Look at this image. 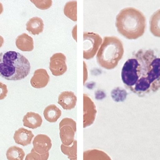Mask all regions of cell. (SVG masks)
Returning <instances> with one entry per match:
<instances>
[{
  "mask_svg": "<svg viewBox=\"0 0 160 160\" xmlns=\"http://www.w3.org/2000/svg\"><path fill=\"white\" fill-rule=\"evenodd\" d=\"M121 79L126 88L138 97L152 95L160 89V52L141 49L124 63Z\"/></svg>",
  "mask_w": 160,
  "mask_h": 160,
  "instance_id": "obj_1",
  "label": "cell"
},
{
  "mask_svg": "<svg viewBox=\"0 0 160 160\" xmlns=\"http://www.w3.org/2000/svg\"><path fill=\"white\" fill-rule=\"evenodd\" d=\"M115 25L118 32L125 38L135 40L144 34L146 19L144 14L138 9L126 8L117 16Z\"/></svg>",
  "mask_w": 160,
  "mask_h": 160,
  "instance_id": "obj_2",
  "label": "cell"
},
{
  "mask_svg": "<svg viewBox=\"0 0 160 160\" xmlns=\"http://www.w3.org/2000/svg\"><path fill=\"white\" fill-rule=\"evenodd\" d=\"M28 59L17 52L0 53V77L8 81H19L27 77L31 71Z\"/></svg>",
  "mask_w": 160,
  "mask_h": 160,
  "instance_id": "obj_3",
  "label": "cell"
},
{
  "mask_svg": "<svg viewBox=\"0 0 160 160\" xmlns=\"http://www.w3.org/2000/svg\"><path fill=\"white\" fill-rule=\"evenodd\" d=\"M124 53V46L119 38L115 36L105 37L97 53V62L104 69H114Z\"/></svg>",
  "mask_w": 160,
  "mask_h": 160,
  "instance_id": "obj_4",
  "label": "cell"
},
{
  "mask_svg": "<svg viewBox=\"0 0 160 160\" xmlns=\"http://www.w3.org/2000/svg\"><path fill=\"white\" fill-rule=\"evenodd\" d=\"M102 42L99 35L91 32L83 33V58L89 60L95 57Z\"/></svg>",
  "mask_w": 160,
  "mask_h": 160,
  "instance_id": "obj_5",
  "label": "cell"
},
{
  "mask_svg": "<svg viewBox=\"0 0 160 160\" xmlns=\"http://www.w3.org/2000/svg\"><path fill=\"white\" fill-rule=\"evenodd\" d=\"M60 137L62 143L70 146L75 141V133L77 132V123L69 118H63L59 124Z\"/></svg>",
  "mask_w": 160,
  "mask_h": 160,
  "instance_id": "obj_6",
  "label": "cell"
},
{
  "mask_svg": "<svg viewBox=\"0 0 160 160\" xmlns=\"http://www.w3.org/2000/svg\"><path fill=\"white\" fill-rule=\"evenodd\" d=\"M65 55L62 52L54 53L50 59L49 69L52 74L55 77L64 75L67 71Z\"/></svg>",
  "mask_w": 160,
  "mask_h": 160,
  "instance_id": "obj_7",
  "label": "cell"
},
{
  "mask_svg": "<svg viewBox=\"0 0 160 160\" xmlns=\"http://www.w3.org/2000/svg\"><path fill=\"white\" fill-rule=\"evenodd\" d=\"M97 108L94 102L86 94H83V128L91 126L96 119Z\"/></svg>",
  "mask_w": 160,
  "mask_h": 160,
  "instance_id": "obj_8",
  "label": "cell"
},
{
  "mask_svg": "<svg viewBox=\"0 0 160 160\" xmlns=\"http://www.w3.org/2000/svg\"><path fill=\"white\" fill-rule=\"evenodd\" d=\"M33 149L39 155L49 152L52 147V141L49 137L45 134L37 135L32 142Z\"/></svg>",
  "mask_w": 160,
  "mask_h": 160,
  "instance_id": "obj_9",
  "label": "cell"
},
{
  "mask_svg": "<svg viewBox=\"0 0 160 160\" xmlns=\"http://www.w3.org/2000/svg\"><path fill=\"white\" fill-rule=\"evenodd\" d=\"M50 78L47 70L44 68L37 69L30 81L31 85L34 88H42L46 87Z\"/></svg>",
  "mask_w": 160,
  "mask_h": 160,
  "instance_id": "obj_10",
  "label": "cell"
},
{
  "mask_svg": "<svg viewBox=\"0 0 160 160\" xmlns=\"http://www.w3.org/2000/svg\"><path fill=\"white\" fill-rule=\"evenodd\" d=\"M77 102V96L72 91H63L58 97V104L65 110L74 109L76 107Z\"/></svg>",
  "mask_w": 160,
  "mask_h": 160,
  "instance_id": "obj_11",
  "label": "cell"
},
{
  "mask_svg": "<svg viewBox=\"0 0 160 160\" xmlns=\"http://www.w3.org/2000/svg\"><path fill=\"white\" fill-rule=\"evenodd\" d=\"M34 135L31 131L24 128H20L14 133V141L16 143L22 146H27L31 144Z\"/></svg>",
  "mask_w": 160,
  "mask_h": 160,
  "instance_id": "obj_12",
  "label": "cell"
},
{
  "mask_svg": "<svg viewBox=\"0 0 160 160\" xmlns=\"http://www.w3.org/2000/svg\"><path fill=\"white\" fill-rule=\"evenodd\" d=\"M16 45L22 52H32L34 49V41L32 37L25 33L22 34L16 39Z\"/></svg>",
  "mask_w": 160,
  "mask_h": 160,
  "instance_id": "obj_13",
  "label": "cell"
},
{
  "mask_svg": "<svg viewBox=\"0 0 160 160\" xmlns=\"http://www.w3.org/2000/svg\"><path fill=\"white\" fill-rule=\"evenodd\" d=\"M22 122L24 127L34 129L41 127L43 119L39 114L30 112L24 116Z\"/></svg>",
  "mask_w": 160,
  "mask_h": 160,
  "instance_id": "obj_14",
  "label": "cell"
},
{
  "mask_svg": "<svg viewBox=\"0 0 160 160\" xmlns=\"http://www.w3.org/2000/svg\"><path fill=\"white\" fill-rule=\"evenodd\" d=\"M26 30L33 35H38L43 32L44 28L43 20L38 17L30 19L26 24Z\"/></svg>",
  "mask_w": 160,
  "mask_h": 160,
  "instance_id": "obj_15",
  "label": "cell"
},
{
  "mask_svg": "<svg viewBox=\"0 0 160 160\" xmlns=\"http://www.w3.org/2000/svg\"><path fill=\"white\" fill-rule=\"evenodd\" d=\"M45 119L50 123H55L60 118L62 112L55 104H52L46 107L43 112Z\"/></svg>",
  "mask_w": 160,
  "mask_h": 160,
  "instance_id": "obj_16",
  "label": "cell"
},
{
  "mask_svg": "<svg viewBox=\"0 0 160 160\" xmlns=\"http://www.w3.org/2000/svg\"><path fill=\"white\" fill-rule=\"evenodd\" d=\"M83 160H112L104 151L97 149H89L83 152Z\"/></svg>",
  "mask_w": 160,
  "mask_h": 160,
  "instance_id": "obj_17",
  "label": "cell"
},
{
  "mask_svg": "<svg viewBox=\"0 0 160 160\" xmlns=\"http://www.w3.org/2000/svg\"><path fill=\"white\" fill-rule=\"evenodd\" d=\"M150 31L156 37L160 38V9L157 10L151 16L149 21Z\"/></svg>",
  "mask_w": 160,
  "mask_h": 160,
  "instance_id": "obj_18",
  "label": "cell"
},
{
  "mask_svg": "<svg viewBox=\"0 0 160 160\" xmlns=\"http://www.w3.org/2000/svg\"><path fill=\"white\" fill-rule=\"evenodd\" d=\"M25 156L23 149L16 146L9 147L6 152L7 158L8 160H23Z\"/></svg>",
  "mask_w": 160,
  "mask_h": 160,
  "instance_id": "obj_19",
  "label": "cell"
},
{
  "mask_svg": "<svg viewBox=\"0 0 160 160\" xmlns=\"http://www.w3.org/2000/svg\"><path fill=\"white\" fill-rule=\"evenodd\" d=\"M64 13L68 18L74 22L77 21V2L70 1L66 4Z\"/></svg>",
  "mask_w": 160,
  "mask_h": 160,
  "instance_id": "obj_20",
  "label": "cell"
},
{
  "mask_svg": "<svg viewBox=\"0 0 160 160\" xmlns=\"http://www.w3.org/2000/svg\"><path fill=\"white\" fill-rule=\"evenodd\" d=\"M61 151L63 154L66 155L70 160H77V141L75 140L70 146H66L62 144Z\"/></svg>",
  "mask_w": 160,
  "mask_h": 160,
  "instance_id": "obj_21",
  "label": "cell"
},
{
  "mask_svg": "<svg viewBox=\"0 0 160 160\" xmlns=\"http://www.w3.org/2000/svg\"><path fill=\"white\" fill-rule=\"evenodd\" d=\"M38 9L47 10L52 5V0H30Z\"/></svg>",
  "mask_w": 160,
  "mask_h": 160,
  "instance_id": "obj_22",
  "label": "cell"
},
{
  "mask_svg": "<svg viewBox=\"0 0 160 160\" xmlns=\"http://www.w3.org/2000/svg\"><path fill=\"white\" fill-rule=\"evenodd\" d=\"M120 95H126V92L120 88L117 87L113 89L111 92V97L114 101L117 102L122 101L124 96Z\"/></svg>",
  "mask_w": 160,
  "mask_h": 160,
  "instance_id": "obj_23",
  "label": "cell"
},
{
  "mask_svg": "<svg viewBox=\"0 0 160 160\" xmlns=\"http://www.w3.org/2000/svg\"><path fill=\"white\" fill-rule=\"evenodd\" d=\"M25 160H41V156L37 153L33 148L31 150V153L26 156Z\"/></svg>",
  "mask_w": 160,
  "mask_h": 160,
  "instance_id": "obj_24",
  "label": "cell"
},
{
  "mask_svg": "<svg viewBox=\"0 0 160 160\" xmlns=\"http://www.w3.org/2000/svg\"><path fill=\"white\" fill-rule=\"evenodd\" d=\"M8 93L6 85L0 82V100L4 99L7 96Z\"/></svg>",
  "mask_w": 160,
  "mask_h": 160,
  "instance_id": "obj_25",
  "label": "cell"
},
{
  "mask_svg": "<svg viewBox=\"0 0 160 160\" xmlns=\"http://www.w3.org/2000/svg\"><path fill=\"white\" fill-rule=\"evenodd\" d=\"M83 83H85L86 82L88 79V74L87 68L86 64L85 62H83Z\"/></svg>",
  "mask_w": 160,
  "mask_h": 160,
  "instance_id": "obj_26",
  "label": "cell"
},
{
  "mask_svg": "<svg viewBox=\"0 0 160 160\" xmlns=\"http://www.w3.org/2000/svg\"><path fill=\"white\" fill-rule=\"evenodd\" d=\"M41 156V160H48L49 157V153H46V154H43V155H40Z\"/></svg>",
  "mask_w": 160,
  "mask_h": 160,
  "instance_id": "obj_27",
  "label": "cell"
},
{
  "mask_svg": "<svg viewBox=\"0 0 160 160\" xmlns=\"http://www.w3.org/2000/svg\"><path fill=\"white\" fill-rule=\"evenodd\" d=\"M4 40L3 38L0 35V48H2V46L3 45Z\"/></svg>",
  "mask_w": 160,
  "mask_h": 160,
  "instance_id": "obj_28",
  "label": "cell"
},
{
  "mask_svg": "<svg viewBox=\"0 0 160 160\" xmlns=\"http://www.w3.org/2000/svg\"><path fill=\"white\" fill-rule=\"evenodd\" d=\"M72 35H73L74 39L77 41V34H76V29H74V31L72 32Z\"/></svg>",
  "mask_w": 160,
  "mask_h": 160,
  "instance_id": "obj_29",
  "label": "cell"
},
{
  "mask_svg": "<svg viewBox=\"0 0 160 160\" xmlns=\"http://www.w3.org/2000/svg\"><path fill=\"white\" fill-rule=\"evenodd\" d=\"M3 11V7L2 3L0 2V15L2 13Z\"/></svg>",
  "mask_w": 160,
  "mask_h": 160,
  "instance_id": "obj_30",
  "label": "cell"
}]
</instances>
